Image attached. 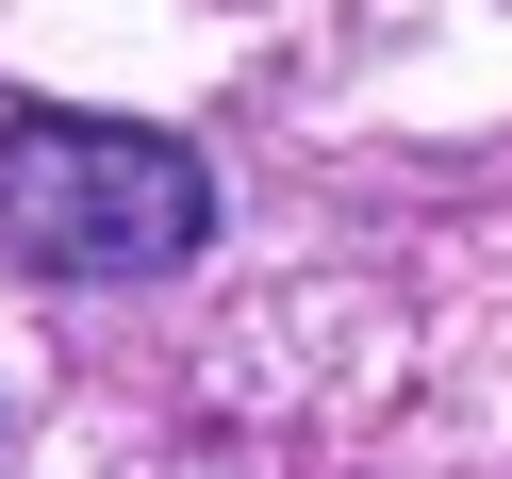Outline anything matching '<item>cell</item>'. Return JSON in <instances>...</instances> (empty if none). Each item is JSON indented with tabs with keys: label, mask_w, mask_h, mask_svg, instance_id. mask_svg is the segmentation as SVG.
<instances>
[{
	"label": "cell",
	"mask_w": 512,
	"mask_h": 479,
	"mask_svg": "<svg viewBox=\"0 0 512 479\" xmlns=\"http://www.w3.org/2000/svg\"><path fill=\"white\" fill-rule=\"evenodd\" d=\"M215 248V166L149 116H0V265L34 281H166Z\"/></svg>",
	"instance_id": "1"
}]
</instances>
